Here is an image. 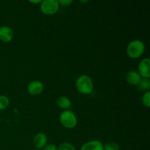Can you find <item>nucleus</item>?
Listing matches in <instances>:
<instances>
[{
	"instance_id": "obj_14",
	"label": "nucleus",
	"mask_w": 150,
	"mask_h": 150,
	"mask_svg": "<svg viewBox=\"0 0 150 150\" xmlns=\"http://www.w3.org/2000/svg\"><path fill=\"white\" fill-rule=\"evenodd\" d=\"M142 103L143 105L146 108L150 107V91L145 92L142 98Z\"/></svg>"
},
{
	"instance_id": "obj_19",
	"label": "nucleus",
	"mask_w": 150,
	"mask_h": 150,
	"mask_svg": "<svg viewBox=\"0 0 150 150\" xmlns=\"http://www.w3.org/2000/svg\"><path fill=\"white\" fill-rule=\"evenodd\" d=\"M41 0H37V1H29V2L31 3V4H40L41 3Z\"/></svg>"
},
{
	"instance_id": "obj_17",
	"label": "nucleus",
	"mask_w": 150,
	"mask_h": 150,
	"mask_svg": "<svg viewBox=\"0 0 150 150\" xmlns=\"http://www.w3.org/2000/svg\"><path fill=\"white\" fill-rule=\"evenodd\" d=\"M58 1L59 6H63V7H68L70 4H73V2L72 0H59Z\"/></svg>"
},
{
	"instance_id": "obj_10",
	"label": "nucleus",
	"mask_w": 150,
	"mask_h": 150,
	"mask_svg": "<svg viewBox=\"0 0 150 150\" xmlns=\"http://www.w3.org/2000/svg\"><path fill=\"white\" fill-rule=\"evenodd\" d=\"M80 150H103V144L98 140H92L83 144Z\"/></svg>"
},
{
	"instance_id": "obj_6",
	"label": "nucleus",
	"mask_w": 150,
	"mask_h": 150,
	"mask_svg": "<svg viewBox=\"0 0 150 150\" xmlns=\"http://www.w3.org/2000/svg\"><path fill=\"white\" fill-rule=\"evenodd\" d=\"M138 73L142 79H150V59L144 58L138 65Z\"/></svg>"
},
{
	"instance_id": "obj_18",
	"label": "nucleus",
	"mask_w": 150,
	"mask_h": 150,
	"mask_svg": "<svg viewBox=\"0 0 150 150\" xmlns=\"http://www.w3.org/2000/svg\"><path fill=\"white\" fill-rule=\"evenodd\" d=\"M42 150H57V146L54 144H47Z\"/></svg>"
},
{
	"instance_id": "obj_1",
	"label": "nucleus",
	"mask_w": 150,
	"mask_h": 150,
	"mask_svg": "<svg viewBox=\"0 0 150 150\" xmlns=\"http://www.w3.org/2000/svg\"><path fill=\"white\" fill-rule=\"evenodd\" d=\"M145 51V45L140 40H133L130 41L126 48L127 57L133 59H139Z\"/></svg>"
},
{
	"instance_id": "obj_11",
	"label": "nucleus",
	"mask_w": 150,
	"mask_h": 150,
	"mask_svg": "<svg viewBox=\"0 0 150 150\" xmlns=\"http://www.w3.org/2000/svg\"><path fill=\"white\" fill-rule=\"evenodd\" d=\"M57 105H58L59 108L64 110H68L71 107L72 102L66 96H60L57 98Z\"/></svg>"
},
{
	"instance_id": "obj_13",
	"label": "nucleus",
	"mask_w": 150,
	"mask_h": 150,
	"mask_svg": "<svg viewBox=\"0 0 150 150\" xmlns=\"http://www.w3.org/2000/svg\"><path fill=\"white\" fill-rule=\"evenodd\" d=\"M10 105V99L5 95H0V111L7 109Z\"/></svg>"
},
{
	"instance_id": "obj_3",
	"label": "nucleus",
	"mask_w": 150,
	"mask_h": 150,
	"mask_svg": "<svg viewBox=\"0 0 150 150\" xmlns=\"http://www.w3.org/2000/svg\"><path fill=\"white\" fill-rule=\"evenodd\" d=\"M60 124L67 129H73L78 124V119L71 110H64L59 116Z\"/></svg>"
},
{
	"instance_id": "obj_20",
	"label": "nucleus",
	"mask_w": 150,
	"mask_h": 150,
	"mask_svg": "<svg viewBox=\"0 0 150 150\" xmlns=\"http://www.w3.org/2000/svg\"><path fill=\"white\" fill-rule=\"evenodd\" d=\"M80 1L81 3H87V2H89V1H88V0H86V1Z\"/></svg>"
},
{
	"instance_id": "obj_9",
	"label": "nucleus",
	"mask_w": 150,
	"mask_h": 150,
	"mask_svg": "<svg viewBox=\"0 0 150 150\" xmlns=\"http://www.w3.org/2000/svg\"><path fill=\"white\" fill-rule=\"evenodd\" d=\"M142 79V78L136 70H130L125 75V80L127 83L133 86H138Z\"/></svg>"
},
{
	"instance_id": "obj_15",
	"label": "nucleus",
	"mask_w": 150,
	"mask_h": 150,
	"mask_svg": "<svg viewBox=\"0 0 150 150\" xmlns=\"http://www.w3.org/2000/svg\"><path fill=\"white\" fill-rule=\"evenodd\" d=\"M57 150H77L75 146L69 142H62L57 146Z\"/></svg>"
},
{
	"instance_id": "obj_12",
	"label": "nucleus",
	"mask_w": 150,
	"mask_h": 150,
	"mask_svg": "<svg viewBox=\"0 0 150 150\" xmlns=\"http://www.w3.org/2000/svg\"><path fill=\"white\" fill-rule=\"evenodd\" d=\"M138 87L141 91H144V92L150 91V79H142L138 85Z\"/></svg>"
},
{
	"instance_id": "obj_5",
	"label": "nucleus",
	"mask_w": 150,
	"mask_h": 150,
	"mask_svg": "<svg viewBox=\"0 0 150 150\" xmlns=\"http://www.w3.org/2000/svg\"><path fill=\"white\" fill-rule=\"evenodd\" d=\"M44 90V84L42 81L38 80L32 81L29 82L27 86V92L28 93L32 96H37L40 94Z\"/></svg>"
},
{
	"instance_id": "obj_2",
	"label": "nucleus",
	"mask_w": 150,
	"mask_h": 150,
	"mask_svg": "<svg viewBox=\"0 0 150 150\" xmlns=\"http://www.w3.org/2000/svg\"><path fill=\"white\" fill-rule=\"evenodd\" d=\"M76 87L79 93L82 95H90L93 92L94 83L89 76L81 75L76 80Z\"/></svg>"
},
{
	"instance_id": "obj_4",
	"label": "nucleus",
	"mask_w": 150,
	"mask_h": 150,
	"mask_svg": "<svg viewBox=\"0 0 150 150\" xmlns=\"http://www.w3.org/2000/svg\"><path fill=\"white\" fill-rule=\"evenodd\" d=\"M59 4L57 0H44L40 4V9L42 14L53 16L58 13Z\"/></svg>"
},
{
	"instance_id": "obj_16",
	"label": "nucleus",
	"mask_w": 150,
	"mask_h": 150,
	"mask_svg": "<svg viewBox=\"0 0 150 150\" xmlns=\"http://www.w3.org/2000/svg\"><path fill=\"white\" fill-rule=\"evenodd\" d=\"M103 150H120V146L115 142H107L103 144Z\"/></svg>"
},
{
	"instance_id": "obj_7",
	"label": "nucleus",
	"mask_w": 150,
	"mask_h": 150,
	"mask_svg": "<svg viewBox=\"0 0 150 150\" xmlns=\"http://www.w3.org/2000/svg\"><path fill=\"white\" fill-rule=\"evenodd\" d=\"M14 37L13 29L8 26H0V41L2 42H10Z\"/></svg>"
},
{
	"instance_id": "obj_8",
	"label": "nucleus",
	"mask_w": 150,
	"mask_h": 150,
	"mask_svg": "<svg viewBox=\"0 0 150 150\" xmlns=\"http://www.w3.org/2000/svg\"><path fill=\"white\" fill-rule=\"evenodd\" d=\"M48 137L44 133H38L33 138V144L37 149L42 150L48 144Z\"/></svg>"
},
{
	"instance_id": "obj_21",
	"label": "nucleus",
	"mask_w": 150,
	"mask_h": 150,
	"mask_svg": "<svg viewBox=\"0 0 150 150\" xmlns=\"http://www.w3.org/2000/svg\"><path fill=\"white\" fill-rule=\"evenodd\" d=\"M32 150H40V149H32Z\"/></svg>"
}]
</instances>
